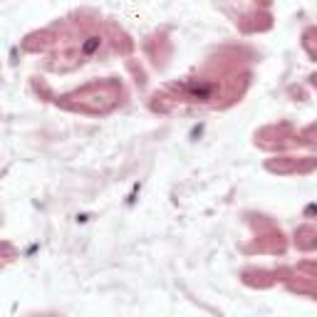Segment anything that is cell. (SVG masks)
Returning a JSON list of instances; mask_svg holds the SVG:
<instances>
[{
	"label": "cell",
	"instance_id": "6da1fadb",
	"mask_svg": "<svg viewBox=\"0 0 317 317\" xmlns=\"http://www.w3.org/2000/svg\"><path fill=\"white\" fill-rule=\"evenodd\" d=\"M97 45H99V40H92V42H87V45H84V52H92Z\"/></svg>",
	"mask_w": 317,
	"mask_h": 317
}]
</instances>
